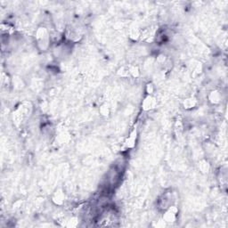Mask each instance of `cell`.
Returning <instances> with one entry per match:
<instances>
[{"label":"cell","instance_id":"obj_1","mask_svg":"<svg viewBox=\"0 0 228 228\" xmlns=\"http://www.w3.org/2000/svg\"><path fill=\"white\" fill-rule=\"evenodd\" d=\"M144 104V109H145V110H149V109L153 108V106H154V104H155V101H154L151 96H149L148 98L145 99Z\"/></svg>","mask_w":228,"mask_h":228}]
</instances>
